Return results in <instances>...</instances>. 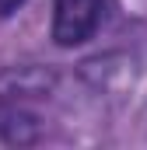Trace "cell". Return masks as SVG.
I'll list each match as a JSON object with an SVG mask.
<instances>
[{"instance_id": "obj_1", "label": "cell", "mask_w": 147, "mask_h": 150, "mask_svg": "<svg viewBox=\"0 0 147 150\" xmlns=\"http://www.w3.org/2000/svg\"><path fill=\"white\" fill-rule=\"evenodd\" d=\"M102 25V0H53V42L74 49L84 45Z\"/></svg>"}, {"instance_id": "obj_2", "label": "cell", "mask_w": 147, "mask_h": 150, "mask_svg": "<svg viewBox=\"0 0 147 150\" xmlns=\"http://www.w3.org/2000/svg\"><path fill=\"white\" fill-rule=\"evenodd\" d=\"M42 133L39 115L28 112L21 101H0V140L7 147H32Z\"/></svg>"}, {"instance_id": "obj_3", "label": "cell", "mask_w": 147, "mask_h": 150, "mask_svg": "<svg viewBox=\"0 0 147 150\" xmlns=\"http://www.w3.org/2000/svg\"><path fill=\"white\" fill-rule=\"evenodd\" d=\"M53 87V74L49 70H35V67H25V70H11V74L0 77V101H25V98H39Z\"/></svg>"}, {"instance_id": "obj_4", "label": "cell", "mask_w": 147, "mask_h": 150, "mask_svg": "<svg viewBox=\"0 0 147 150\" xmlns=\"http://www.w3.org/2000/svg\"><path fill=\"white\" fill-rule=\"evenodd\" d=\"M25 0H0V18H7V14H14L18 7H21Z\"/></svg>"}]
</instances>
